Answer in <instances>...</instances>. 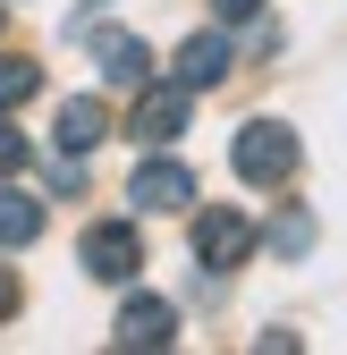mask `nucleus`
Returning <instances> with one entry per match:
<instances>
[{
    "instance_id": "f257e3e1",
    "label": "nucleus",
    "mask_w": 347,
    "mask_h": 355,
    "mask_svg": "<svg viewBox=\"0 0 347 355\" xmlns=\"http://www.w3.org/2000/svg\"><path fill=\"white\" fill-rule=\"evenodd\" d=\"M296 161H305V144H296V127H280V119H246L237 144H229V169L246 187H288Z\"/></svg>"
},
{
    "instance_id": "f03ea898",
    "label": "nucleus",
    "mask_w": 347,
    "mask_h": 355,
    "mask_svg": "<svg viewBox=\"0 0 347 355\" xmlns=\"http://www.w3.org/2000/svg\"><path fill=\"white\" fill-rule=\"evenodd\" d=\"M127 136H136L144 153L178 144V136H187V85H178V76H169V85H136V110H127Z\"/></svg>"
},
{
    "instance_id": "7ed1b4c3",
    "label": "nucleus",
    "mask_w": 347,
    "mask_h": 355,
    "mask_svg": "<svg viewBox=\"0 0 347 355\" xmlns=\"http://www.w3.org/2000/svg\"><path fill=\"white\" fill-rule=\"evenodd\" d=\"M254 245H263V229H254L246 211H229V203L221 211H195V262H203V271H237Z\"/></svg>"
},
{
    "instance_id": "20e7f679",
    "label": "nucleus",
    "mask_w": 347,
    "mask_h": 355,
    "mask_svg": "<svg viewBox=\"0 0 347 355\" xmlns=\"http://www.w3.org/2000/svg\"><path fill=\"white\" fill-rule=\"evenodd\" d=\"M76 254H85V271L110 279V288H127V279H136V262H144V245H136V229H127V220H94Z\"/></svg>"
},
{
    "instance_id": "39448f33",
    "label": "nucleus",
    "mask_w": 347,
    "mask_h": 355,
    "mask_svg": "<svg viewBox=\"0 0 347 355\" xmlns=\"http://www.w3.org/2000/svg\"><path fill=\"white\" fill-rule=\"evenodd\" d=\"M127 203H136V211H187L195 203V169L169 161V153H153L136 178H127Z\"/></svg>"
},
{
    "instance_id": "423d86ee",
    "label": "nucleus",
    "mask_w": 347,
    "mask_h": 355,
    "mask_svg": "<svg viewBox=\"0 0 347 355\" xmlns=\"http://www.w3.org/2000/svg\"><path fill=\"white\" fill-rule=\"evenodd\" d=\"M169 338H178V304H169V296H127V304H119V330H110V347L144 355V347H169Z\"/></svg>"
},
{
    "instance_id": "0eeeda50",
    "label": "nucleus",
    "mask_w": 347,
    "mask_h": 355,
    "mask_svg": "<svg viewBox=\"0 0 347 355\" xmlns=\"http://www.w3.org/2000/svg\"><path fill=\"white\" fill-rule=\"evenodd\" d=\"M94 68H102V85H119V94L153 85V51H144L136 34H94Z\"/></svg>"
},
{
    "instance_id": "6e6552de",
    "label": "nucleus",
    "mask_w": 347,
    "mask_h": 355,
    "mask_svg": "<svg viewBox=\"0 0 347 355\" xmlns=\"http://www.w3.org/2000/svg\"><path fill=\"white\" fill-rule=\"evenodd\" d=\"M229 34H187L178 42V85H187V94H212V85H221L229 76Z\"/></svg>"
},
{
    "instance_id": "1a4fd4ad",
    "label": "nucleus",
    "mask_w": 347,
    "mask_h": 355,
    "mask_svg": "<svg viewBox=\"0 0 347 355\" xmlns=\"http://www.w3.org/2000/svg\"><path fill=\"white\" fill-rule=\"evenodd\" d=\"M51 136H60V153H76V161H85V153L110 136V110H102L94 94H76V102H60V127H51Z\"/></svg>"
},
{
    "instance_id": "9d476101",
    "label": "nucleus",
    "mask_w": 347,
    "mask_h": 355,
    "mask_svg": "<svg viewBox=\"0 0 347 355\" xmlns=\"http://www.w3.org/2000/svg\"><path fill=\"white\" fill-rule=\"evenodd\" d=\"M34 237H42V203L9 187L0 195V245H34Z\"/></svg>"
},
{
    "instance_id": "9b49d317",
    "label": "nucleus",
    "mask_w": 347,
    "mask_h": 355,
    "mask_svg": "<svg viewBox=\"0 0 347 355\" xmlns=\"http://www.w3.org/2000/svg\"><path fill=\"white\" fill-rule=\"evenodd\" d=\"M34 94H42V60H9V51H0V110H17Z\"/></svg>"
},
{
    "instance_id": "f8f14e48",
    "label": "nucleus",
    "mask_w": 347,
    "mask_h": 355,
    "mask_svg": "<svg viewBox=\"0 0 347 355\" xmlns=\"http://www.w3.org/2000/svg\"><path fill=\"white\" fill-rule=\"evenodd\" d=\"M271 245H280V254H305V245H314V220H305V211H280V220H271Z\"/></svg>"
},
{
    "instance_id": "ddd939ff",
    "label": "nucleus",
    "mask_w": 347,
    "mask_h": 355,
    "mask_svg": "<svg viewBox=\"0 0 347 355\" xmlns=\"http://www.w3.org/2000/svg\"><path fill=\"white\" fill-rule=\"evenodd\" d=\"M26 161H34V144L17 136V127H9V119H0V178H17Z\"/></svg>"
},
{
    "instance_id": "4468645a",
    "label": "nucleus",
    "mask_w": 347,
    "mask_h": 355,
    "mask_svg": "<svg viewBox=\"0 0 347 355\" xmlns=\"http://www.w3.org/2000/svg\"><path fill=\"white\" fill-rule=\"evenodd\" d=\"M17 304H26V288H17V271H9V262H0V322H9Z\"/></svg>"
},
{
    "instance_id": "2eb2a0df",
    "label": "nucleus",
    "mask_w": 347,
    "mask_h": 355,
    "mask_svg": "<svg viewBox=\"0 0 347 355\" xmlns=\"http://www.w3.org/2000/svg\"><path fill=\"white\" fill-rule=\"evenodd\" d=\"M221 9V26H246V17H263V0H212Z\"/></svg>"
},
{
    "instance_id": "dca6fc26",
    "label": "nucleus",
    "mask_w": 347,
    "mask_h": 355,
    "mask_svg": "<svg viewBox=\"0 0 347 355\" xmlns=\"http://www.w3.org/2000/svg\"><path fill=\"white\" fill-rule=\"evenodd\" d=\"M0 26H9V0H0Z\"/></svg>"
}]
</instances>
